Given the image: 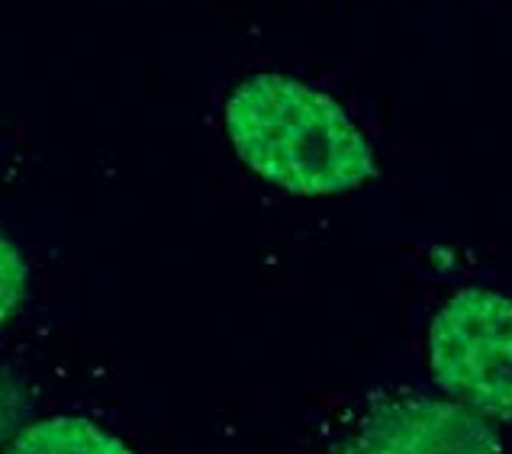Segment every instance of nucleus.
Instances as JSON below:
<instances>
[{
	"instance_id": "nucleus-6",
	"label": "nucleus",
	"mask_w": 512,
	"mask_h": 454,
	"mask_svg": "<svg viewBox=\"0 0 512 454\" xmlns=\"http://www.w3.org/2000/svg\"><path fill=\"white\" fill-rule=\"evenodd\" d=\"M26 416L23 384L7 368H0V442H13L20 435V422Z\"/></svg>"
},
{
	"instance_id": "nucleus-2",
	"label": "nucleus",
	"mask_w": 512,
	"mask_h": 454,
	"mask_svg": "<svg viewBox=\"0 0 512 454\" xmlns=\"http://www.w3.org/2000/svg\"><path fill=\"white\" fill-rule=\"evenodd\" d=\"M438 387L480 419L512 422V300L464 287L445 300L429 329Z\"/></svg>"
},
{
	"instance_id": "nucleus-5",
	"label": "nucleus",
	"mask_w": 512,
	"mask_h": 454,
	"mask_svg": "<svg viewBox=\"0 0 512 454\" xmlns=\"http://www.w3.org/2000/svg\"><path fill=\"white\" fill-rule=\"evenodd\" d=\"M26 284H29V271H26L20 248L7 236H0V326H4L13 316V310L20 306Z\"/></svg>"
},
{
	"instance_id": "nucleus-3",
	"label": "nucleus",
	"mask_w": 512,
	"mask_h": 454,
	"mask_svg": "<svg viewBox=\"0 0 512 454\" xmlns=\"http://www.w3.org/2000/svg\"><path fill=\"white\" fill-rule=\"evenodd\" d=\"M329 454H503L487 419L461 403L397 397L358 419Z\"/></svg>"
},
{
	"instance_id": "nucleus-1",
	"label": "nucleus",
	"mask_w": 512,
	"mask_h": 454,
	"mask_svg": "<svg viewBox=\"0 0 512 454\" xmlns=\"http://www.w3.org/2000/svg\"><path fill=\"white\" fill-rule=\"evenodd\" d=\"M226 133L258 178L290 194H345L374 178V152L351 116L297 78L242 81L226 104Z\"/></svg>"
},
{
	"instance_id": "nucleus-4",
	"label": "nucleus",
	"mask_w": 512,
	"mask_h": 454,
	"mask_svg": "<svg viewBox=\"0 0 512 454\" xmlns=\"http://www.w3.org/2000/svg\"><path fill=\"white\" fill-rule=\"evenodd\" d=\"M7 454H133L120 438L81 416H52L20 429Z\"/></svg>"
}]
</instances>
